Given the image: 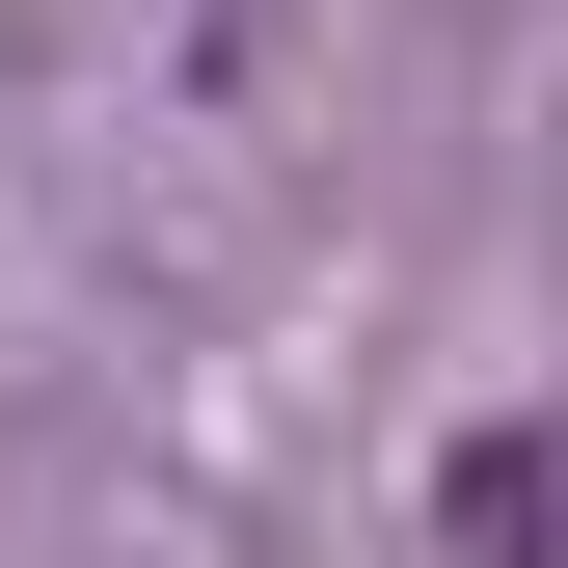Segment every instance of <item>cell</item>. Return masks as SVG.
I'll return each instance as SVG.
<instances>
[{"mask_svg":"<svg viewBox=\"0 0 568 568\" xmlns=\"http://www.w3.org/2000/svg\"><path fill=\"white\" fill-rule=\"evenodd\" d=\"M460 568H568V406H487L460 434Z\"/></svg>","mask_w":568,"mask_h":568,"instance_id":"6da1fadb","label":"cell"}]
</instances>
